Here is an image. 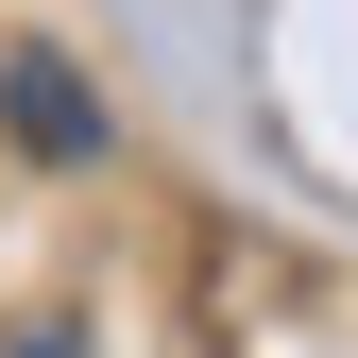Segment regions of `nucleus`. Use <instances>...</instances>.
I'll return each mask as SVG.
<instances>
[{
	"mask_svg": "<svg viewBox=\"0 0 358 358\" xmlns=\"http://www.w3.org/2000/svg\"><path fill=\"white\" fill-rule=\"evenodd\" d=\"M0 120H17V137H34V154H103V103H85V85H69L52 52H34L17 85H0Z\"/></svg>",
	"mask_w": 358,
	"mask_h": 358,
	"instance_id": "1",
	"label": "nucleus"
}]
</instances>
